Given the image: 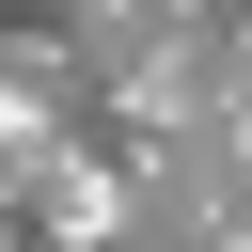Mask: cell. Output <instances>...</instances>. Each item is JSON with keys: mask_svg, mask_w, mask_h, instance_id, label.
I'll list each match as a JSON object with an SVG mask.
<instances>
[{"mask_svg": "<svg viewBox=\"0 0 252 252\" xmlns=\"http://www.w3.org/2000/svg\"><path fill=\"white\" fill-rule=\"evenodd\" d=\"M32 16H63V0H0V32H32Z\"/></svg>", "mask_w": 252, "mask_h": 252, "instance_id": "1", "label": "cell"}]
</instances>
